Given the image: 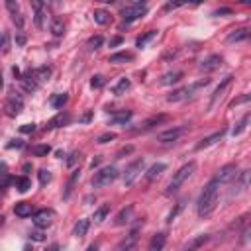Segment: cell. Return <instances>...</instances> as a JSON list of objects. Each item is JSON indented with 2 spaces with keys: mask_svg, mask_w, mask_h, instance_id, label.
Wrapping results in <instances>:
<instances>
[{
  "mask_svg": "<svg viewBox=\"0 0 251 251\" xmlns=\"http://www.w3.org/2000/svg\"><path fill=\"white\" fill-rule=\"evenodd\" d=\"M20 131H22V133H33V131H35V124H24V126L20 127Z\"/></svg>",
  "mask_w": 251,
  "mask_h": 251,
  "instance_id": "7dc6e473",
  "label": "cell"
},
{
  "mask_svg": "<svg viewBox=\"0 0 251 251\" xmlns=\"http://www.w3.org/2000/svg\"><path fill=\"white\" fill-rule=\"evenodd\" d=\"M29 76H31L37 84H41V82H45V80L51 76V69H49V67H39V69H35V71H29Z\"/></svg>",
  "mask_w": 251,
  "mask_h": 251,
  "instance_id": "44dd1931",
  "label": "cell"
},
{
  "mask_svg": "<svg viewBox=\"0 0 251 251\" xmlns=\"http://www.w3.org/2000/svg\"><path fill=\"white\" fill-rule=\"evenodd\" d=\"M76 178H78V171H75V173H73V176H71V180H69V186H67V192H65V198L71 194V190H73V186H75Z\"/></svg>",
  "mask_w": 251,
  "mask_h": 251,
  "instance_id": "f6af8a7d",
  "label": "cell"
},
{
  "mask_svg": "<svg viewBox=\"0 0 251 251\" xmlns=\"http://www.w3.org/2000/svg\"><path fill=\"white\" fill-rule=\"evenodd\" d=\"M222 63H224V59H222L220 55H210V57H206V59L200 63V69H202V71H206V73H210V71L220 69V67H222Z\"/></svg>",
  "mask_w": 251,
  "mask_h": 251,
  "instance_id": "2e32d148",
  "label": "cell"
},
{
  "mask_svg": "<svg viewBox=\"0 0 251 251\" xmlns=\"http://www.w3.org/2000/svg\"><path fill=\"white\" fill-rule=\"evenodd\" d=\"M247 124H251V114H245V116H243V118L237 122V126L231 129V135H241V133L245 131Z\"/></svg>",
  "mask_w": 251,
  "mask_h": 251,
  "instance_id": "4dcf8cb0",
  "label": "cell"
},
{
  "mask_svg": "<svg viewBox=\"0 0 251 251\" xmlns=\"http://www.w3.org/2000/svg\"><path fill=\"white\" fill-rule=\"evenodd\" d=\"M237 167L235 165H226V167H222L220 171H218V175H216V178L220 180V184L222 182H227V180H233L237 175Z\"/></svg>",
  "mask_w": 251,
  "mask_h": 251,
  "instance_id": "e0dca14e",
  "label": "cell"
},
{
  "mask_svg": "<svg viewBox=\"0 0 251 251\" xmlns=\"http://www.w3.org/2000/svg\"><path fill=\"white\" fill-rule=\"evenodd\" d=\"M194 169H196V163L194 161H188L186 165H182L175 175H173V178H171V182L167 184V190H165V194H175L182 184H184V180L194 173Z\"/></svg>",
  "mask_w": 251,
  "mask_h": 251,
  "instance_id": "7a4b0ae2",
  "label": "cell"
},
{
  "mask_svg": "<svg viewBox=\"0 0 251 251\" xmlns=\"http://www.w3.org/2000/svg\"><path fill=\"white\" fill-rule=\"evenodd\" d=\"M118 169L116 167H102L100 171H96L94 173V176H92V186L94 188H104V186H108V184H112L116 178H118Z\"/></svg>",
  "mask_w": 251,
  "mask_h": 251,
  "instance_id": "277c9868",
  "label": "cell"
},
{
  "mask_svg": "<svg viewBox=\"0 0 251 251\" xmlns=\"http://www.w3.org/2000/svg\"><path fill=\"white\" fill-rule=\"evenodd\" d=\"M165 243H167V233H165V231H159V233L153 235V239H151L147 251H163Z\"/></svg>",
  "mask_w": 251,
  "mask_h": 251,
  "instance_id": "ffe728a7",
  "label": "cell"
},
{
  "mask_svg": "<svg viewBox=\"0 0 251 251\" xmlns=\"http://www.w3.org/2000/svg\"><path fill=\"white\" fill-rule=\"evenodd\" d=\"M29 237H31L33 241H43V239H45V235H43L41 231H31V235H29Z\"/></svg>",
  "mask_w": 251,
  "mask_h": 251,
  "instance_id": "c3c4849f",
  "label": "cell"
},
{
  "mask_svg": "<svg viewBox=\"0 0 251 251\" xmlns=\"http://www.w3.org/2000/svg\"><path fill=\"white\" fill-rule=\"evenodd\" d=\"M49 180H51V173L47 169H41L39 171V182H41V186H45Z\"/></svg>",
  "mask_w": 251,
  "mask_h": 251,
  "instance_id": "b9f144b4",
  "label": "cell"
},
{
  "mask_svg": "<svg viewBox=\"0 0 251 251\" xmlns=\"http://www.w3.org/2000/svg\"><path fill=\"white\" fill-rule=\"evenodd\" d=\"M102 43H104L102 35H94V37H90V39H88L86 47H88V51H96V49H100V45H102Z\"/></svg>",
  "mask_w": 251,
  "mask_h": 251,
  "instance_id": "d590c367",
  "label": "cell"
},
{
  "mask_svg": "<svg viewBox=\"0 0 251 251\" xmlns=\"http://www.w3.org/2000/svg\"><path fill=\"white\" fill-rule=\"evenodd\" d=\"M88 227H90V220L82 218V220H78V222L75 224V227H73V235H76V237H84L86 231H88Z\"/></svg>",
  "mask_w": 251,
  "mask_h": 251,
  "instance_id": "cb8c5ba5",
  "label": "cell"
},
{
  "mask_svg": "<svg viewBox=\"0 0 251 251\" xmlns=\"http://www.w3.org/2000/svg\"><path fill=\"white\" fill-rule=\"evenodd\" d=\"M251 35V27H239V29H233L229 35H227V43H233V41H243Z\"/></svg>",
  "mask_w": 251,
  "mask_h": 251,
  "instance_id": "7402d4cb",
  "label": "cell"
},
{
  "mask_svg": "<svg viewBox=\"0 0 251 251\" xmlns=\"http://www.w3.org/2000/svg\"><path fill=\"white\" fill-rule=\"evenodd\" d=\"M45 251H59V245H57V243H53V245H49Z\"/></svg>",
  "mask_w": 251,
  "mask_h": 251,
  "instance_id": "f5cc1de1",
  "label": "cell"
},
{
  "mask_svg": "<svg viewBox=\"0 0 251 251\" xmlns=\"http://www.w3.org/2000/svg\"><path fill=\"white\" fill-rule=\"evenodd\" d=\"M14 184H16V188H18L20 192H25V190L31 188V180H29L27 176H18V178L14 180Z\"/></svg>",
  "mask_w": 251,
  "mask_h": 251,
  "instance_id": "e575fe53",
  "label": "cell"
},
{
  "mask_svg": "<svg viewBox=\"0 0 251 251\" xmlns=\"http://www.w3.org/2000/svg\"><path fill=\"white\" fill-rule=\"evenodd\" d=\"M184 131H186V126H180V127H173V129L161 131V133L157 135V141H159V143H173V141H176Z\"/></svg>",
  "mask_w": 251,
  "mask_h": 251,
  "instance_id": "7c38bea8",
  "label": "cell"
},
{
  "mask_svg": "<svg viewBox=\"0 0 251 251\" xmlns=\"http://www.w3.org/2000/svg\"><path fill=\"white\" fill-rule=\"evenodd\" d=\"M92 18H94V22H96L98 25H108V24L112 22V16H110L106 10H94Z\"/></svg>",
  "mask_w": 251,
  "mask_h": 251,
  "instance_id": "484cf974",
  "label": "cell"
},
{
  "mask_svg": "<svg viewBox=\"0 0 251 251\" xmlns=\"http://www.w3.org/2000/svg\"><path fill=\"white\" fill-rule=\"evenodd\" d=\"M110 214V204H102L98 210H94V216H92V220L96 222V224H102L104 220H106V216Z\"/></svg>",
  "mask_w": 251,
  "mask_h": 251,
  "instance_id": "f546056e",
  "label": "cell"
},
{
  "mask_svg": "<svg viewBox=\"0 0 251 251\" xmlns=\"http://www.w3.org/2000/svg\"><path fill=\"white\" fill-rule=\"evenodd\" d=\"M129 118H131V112L127 110V112H120V114H114V116L110 118V122H112V124H116V126H124L126 122H129Z\"/></svg>",
  "mask_w": 251,
  "mask_h": 251,
  "instance_id": "d6a6232c",
  "label": "cell"
},
{
  "mask_svg": "<svg viewBox=\"0 0 251 251\" xmlns=\"http://www.w3.org/2000/svg\"><path fill=\"white\" fill-rule=\"evenodd\" d=\"M180 78H182V73H180V71H171V73H165V75L161 76V84H163V86L175 84V82H178Z\"/></svg>",
  "mask_w": 251,
  "mask_h": 251,
  "instance_id": "d4e9b609",
  "label": "cell"
},
{
  "mask_svg": "<svg viewBox=\"0 0 251 251\" xmlns=\"http://www.w3.org/2000/svg\"><path fill=\"white\" fill-rule=\"evenodd\" d=\"M49 151H51L49 145H35V147H31V153H33L35 157H45Z\"/></svg>",
  "mask_w": 251,
  "mask_h": 251,
  "instance_id": "f35d334b",
  "label": "cell"
},
{
  "mask_svg": "<svg viewBox=\"0 0 251 251\" xmlns=\"http://www.w3.org/2000/svg\"><path fill=\"white\" fill-rule=\"evenodd\" d=\"M76 161H80V153H78V151H73V153L69 155V159H67V165H69V167H73Z\"/></svg>",
  "mask_w": 251,
  "mask_h": 251,
  "instance_id": "bcb514c9",
  "label": "cell"
},
{
  "mask_svg": "<svg viewBox=\"0 0 251 251\" xmlns=\"http://www.w3.org/2000/svg\"><path fill=\"white\" fill-rule=\"evenodd\" d=\"M86 251H98V247H96V245H90V247H88Z\"/></svg>",
  "mask_w": 251,
  "mask_h": 251,
  "instance_id": "9f6ffc18",
  "label": "cell"
},
{
  "mask_svg": "<svg viewBox=\"0 0 251 251\" xmlns=\"http://www.w3.org/2000/svg\"><path fill=\"white\" fill-rule=\"evenodd\" d=\"M16 43H18V45H24V43H25V35H24V33H18Z\"/></svg>",
  "mask_w": 251,
  "mask_h": 251,
  "instance_id": "681fc988",
  "label": "cell"
},
{
  "mask_svg": "<svg viewBox=\"0 0 251 251\" xmlns=\"http://www.w3.org/2000/svg\"><path fill=\"white\" fill-rule=\"evenodd\" d=\"M224 129L222 131H216V133H212V135H208V137H204V139H200L198 143H196V151H200V149H206V147H210V145H214V143H218L222 137H224Z\"/></svg>",
  "mask_w": 251,
  "mask_h": 251,
  "instance_id": "ac0fdd59",
  "label": "cell"
},
{
  "mask_svg": "<svg viewBox=\"0 0 251 251\" xmlns=\"http://www.w3.org/2000/svg\"><path fill=\"white\" fill-rule=\"evenodd\" d=\"M165 169H167V165H165V163H155V165H151V167L147 169L145 178H147V180H153V178H157Z\"/></svg>",
  "mask_w": 251,
  "mask_h": 251,
  "instance_id": "83f0119b",
  "label": "cell"
},
{
  "mask_svg": "<svg viewBox=\"0 0 251 251\" xmlns=\"http://www.w3.org/2000/svg\"><path fill=\"white\" fill-rule=\"evenodd\" d=\"M53 210H47V208H43V210H39V212H35L33 214V226L35 227H39V229H43V227H49L51 226V222H53Z\"/></svg>",
  "mask_w": 251,
  "mask_h": 251,
  "instance_id": "8fae6325",
  "label": "cell"
},
{
  "mask_svg": "<svg viewBox=\"0 0 251 251\" xmlns=\"http://www.w3.org/2000/svg\"><path fill=\"white\" fill-rule=\"evenodd\" d=\"M131 149H133V147H126V149H122V151H120V153H118V155H120V157H122V155H126V153H129V151H131Z\"/></svg>",
  "mask_w": 251,
  "mask_h": 251,
  "instance_id": "11a10c76",
  "label": "cell"
},
{
  "mask_svg": "<svg viewBox=\"0 0 251 251\" xmlns=\"http://www.w3.org/2000/svg\"><path fill=\"white\" fill-rule=\"evenodd\" d=\"M129 86H131L129 78H126V76H124V78H120V80H118V84H116L112 90H114V94H116V96H122V94H126V92L129 90Z\"/></svg>",
  "mask_w": 251,
  "mask_h": 251,
  "instance_id": "f1b7e54d",
  "label": "cell"
},
{
  "mask_svg": "<svg viewBox=\"0 0 251 251\" xmlns=\"http://www.w3.org/2000/svg\"><path fill=\"white\" fill-rule=\"evenodd\" d=\"M69 122V116L67 114H57L51 122H49V127H59V126H63V124H67Z\"/></svg>",
  "mask_w": 251,
  "mask_h": 251,
  "instance_id": "74e56055",
  "label": "cell"
},
{
  "mask_svg": "<svg viewBox=\"0 0 251 251\" xmlns=\"http://www.w3.org/2000/svg\"><path fill=\"white\" fill-rule=\"evenodd\" d=\"M24 108V98L20 94H10L4 102V112L8 118H16Z\"/></svg>",
  "mask_w": 251,
  "mask_h": 251,
  "instance_id": "9c48e42d",
  "label": "cell"
},
{
  "mask_svg": "<svg viewBox=\"0 0 251 251\" xmlns=\"http://www.w3.org/2000/svg\"><path fill=\"white\" fill-rule=\"evenodd\" d=\"M112 139H116V133H112V131H106V133H102V135H98V139H96V143H108V141H112Z\"/></svg>",
  "mask_w": 251,
  "mask_h": 251,
  "instance_id": "60d3db41",
  "label": "cell"
},
{
  "mask_svg": "<svg viewBox=\"0 0 251 251\" xmlns=\"http://www.w3.org/2000/svg\"><path fill=\"white\" fill-rule=\"evenodd\" d=\"M6 10L10 12V18H12V22L16 24V27L22 31V29H24V16H22V12H20V6H18V2H12V0H8V2H6Z\"/></svg>",
  "mask_w": 251,
  "mask_h": 251,
  "instance_id": "4fadbf2b",
  "label": "cell"
},
{
  "mask_svg": "<svg viewBox=\"0 0 251 251\" xmlns=\"http://www.w3.org/2000/svg\"><path fill=\"white\" fill-rule=\"evenodd\" d=\"M208 241H210V235H208V233H198V235H194L190 241L184 243L182 251H196V249H200L202 245H206Z\"/></svg>",
  "mask_w": 251,
  "mask_h": 251,
  "instance_id": "5bb4252c",
  "label": "cell"
},
{
  "mask_svg": "<svg viewBox=\"0 0 251 251\" xmlns=\"http://www.w3.org/2000/svg\"><path fill=\"white\" fill-rule=\"evenodd\" d=\"M31 8L35 10V16H33L35 27H37V29H43V18H45V4H43V2H39V0H33V2H31Z\"/></svg>",
  "mask_w": 251,
  "mask_h": 251,
  "instance_id": "9a60e30c",
  "label": "cell"
},
{
  "mask_svg": "<svg viewBox=\"0 0 251 251\" xmlns=\"http://www.w3.org/2000/svg\"><path fill=\"white\" fill-rule=\"evenodd\" d=\"M10 51V33L4 31L2 33V53H8Z\"/></svg>",
  "mask_w": 251,
  "mask_h": 251,
  "instance_id": "ee69618b",
  "label": "cell"
},
{
  "mask_svg": "<svg viewBox=\"0 0 251 251\" xmlns=\"http://www.w3.org/2000/svg\"><path fill=\"white\" fill-rule=\"evenodd\" d=\"M208 84H210V78H202V80H198V82H192V84H188V86H182V88L173 90V92L167 96V100H169V102H180V100H186V98L194 96L200 88H204V86H208Z\"/></svg>",
  "mask_w": 251,
  "mask_h": 251,
  "instance_id": "3957f363",
  "label": "cell"
},
{
  "mask_svg": "<svg viewBox=\"0 0 251 251\" xmlns=\"http://www.w3.org/2000/svg\"><path fill=\"white\" fill-rule=\"evenodd\" d=\"M249 186H251V171H249V169H245V171L237 173V176L233 178V188L229 190V196H227V198L239 196V194H241V192H245Z\"/></svg>",
  "mask_w": 251,
  "mask_h": 251,
  "instance_id": "52a82bcc",
  "label": "cell"
},
{
  "mask_svg": "<svg viewBox=\"0 0 251 251\" xmlns=\"http://www.w3.org/2000/svg\"><path fill=\"white\" fill-rule=\"evenodd\" d=\"M118 43H122V37H114V39L110 41V45H118Z\"/></svg>",
  "mask_w": 251,
  "mask_h": 251,
  "instance_id": "db71d44e",
  "label": "cell"
},
{
  "mask_svg": "<svg viewBox=\"0 0 251 251\" xmlns=\"http://www.w3.org/2000/svg\"><path fill=\"white\" fill-rule=\"evenodd\" d=\"M145 171V161L143 159H135L133 163H129L127 167H126V171H124V184L126 186H131L137 178H139V175Z\"/></svg>",
  "mask_w": 251,
  "mask_h": 251,
  "instance_id": "8992f818",
  "label": "cell"
},
{
  "mask_svg": "<svg viewBox=\"0 0 251 251\" xmlns=\"http://www.w3.org/2000/svg\"><path fill=\"white\" fill-rule=\"evenodd\" d=\"M131 216H133V206L127 204L126 208H122V210L116 214V218H114V226H124V224H127V222L131 220Z\"/></svg>",
  "mask_w": 251,
  "mask_h": 251,
  "instance_id": "d6986e66",
  "label": "cell"
},
{
  "mask_svg": "<svg viewBox=\"0 0 251 251\" xmlns=\"http://www.w3.org/2000/svg\"><path fill=\"white\" fill-rule=\"evenodd\" d=\"M8 147H24V143L20 139H12V143H8Z\"/></svg>",
  "mask_w": 251,
  "mask_h": 251,
  "instance_id": "f907efd6",
  "label": "cell"
},
{
  "mask_svg": "<svg viewBox=\"0 0 251 251\" xmlns=\"http://www.w3.org/2000/svg\"><path fill=\"white\" fill-rule=\"evenodd\" d=\"M25 251H33V249H29V247H25Z\"/></svg>",
  "mask_w": 251,
  "mask_h": 251,
  "instance_id": "6f0895ef",
  "label": "cell"
},
{
  "mask_svg": "<svg viewBox=\"0 0 251 251\" xmlns=\"http://www.w3.org/2000/svg\"><path fill=\"white\" fill-rule=\"evenodd\" d=\"M90 118H92V114H90V112H86V114H84V116L80 118V122H88Z\"/></svg>",
  "mask_w": 251,
  "mask_h": 251,
  "instance_id": "816d5d0a",
  "label": "cell"
},
{
  "mask_svg": "<svg viewBox=\"0 0 251 251\" xmlns=\"http://www.w3.org/2000/svg\"><path fill=\"white\" fill-rule=\"evenodd\" d=\"M104 82H106V78H104L102 75H96V76H92L90 86H92V88H102V86H104Z\"/></svg>",
  "mask_w": 251,
  "mask_h": 251,
  "instance_id": "ab89813d",
  "label": "cell"
},
{
  "mask_svg": "<svg viewBox=\"0 0 251 251\" xmlns=\"http://www.w3.org/2000/svg\"><path fill=\"white\" fill-rule=\"evenodd\" d=\"M49 31H51L55 37H61V35L65 33V24H63V20H61V18H53V20H51V25H49Z\"/></svg>",
  "mask_w": 251,
  "mask_h": 251,
  "instance_id": "4316f807",
  "label": "cell"
},
{
  "mask_svg": "<svg viewBox=\"0 0 251 251\" xmlns=\"http://www.w3.org/2000/svg\"><path fill=\"white\" fill-rule=\"evenodd\" d=\"M251 100V92L249 94H243V96H237V98H233L231 102H229V106H239V104H243V102H249Z\"/></svg>",
  "mask_w": 251,
  "mask_h": 251,
  "instance_id": "7bdbcfd3",
  "label": "cell"
},
{
  "mask_svg": "<svg viewBox=\"0 0 251 251\" xmlns=\"http://www.w3.org/2000/svg\"><path fill=\"white\" fill-rule=\"evenodd\" d=\"M14 214L20 216V218H27V216L33 214V204H29V202H18L14 206Z\"/></svg>",
  "mask_w": 251,
  "mask_h": 251,
  "instance_id": "603a6c76",
  "label": "cell"
},
{
  "mask_svg": "<svg viewBox=\"0 0 251 251\" xmlns=\"http://www.w3.org/2000/svg\"><path fill=\"white\" fill-rule=\"evenodd\" d=\"M218 192H220V180L214 176L206 186L204 190L200 192V198L196 202V212L200 218H206L214 212L216 204H218Z\"/></svg>",
  "mask_w": 251,
  "mask_h": 251,
  "instance_id": "6da1fadb",
  "label": "cell"
},
{
  "mask_svg": "<svg viewBox=\"0 0 251 251\" xmlns=\"http://www.w3.org/2000/svg\"><path fill=\"white\" fill-rule=\"evenodd\" d=\"M231 84H233V75H227V76H224L222 80H220V84H218V88L214 90V94H212V98H210V104H208V110H212L224 96H226V92L231 88Z\"/></svg>",
  "mask_w": 251,
  "mask_h": 251,
  "instance_id": "ba28073f",
  "label": "cell"
},
{
  "mask_svg": "<svg viewBox=\"0 0 251 251\" xmlns=\"http://www.w3.org/2000/svg\"><path fill=\"white\" fill-rule=\"evenodd\" d=\"M157 37V29H151V31H147L145 35H141V37H137V41H135V45L141 49V47H145L151 39H155Z\"/></svg>",
  "mask_w": 251,
  "mask_h": 251,
  "instance_id": "836d02e7",
  "label": "cell"
},
{
  "mask_svg": "<svg viewBox=\"0 0 251 251\" xmlns=\"http://www.w3.org/2000/svg\"><path fill=\"white\" fill-rule=\"evenodd\" d=\"M133 59V53H129V51H120V53H114V55H110V63H126V61H131Z\"/></svg>",
  "mask_w": 251,
  "mask_h": 251,
  "instance_id": "1f68e13d",
  "label": "cell"
},
{
  "mask_svg": "<svg viewBox=\"0 0 251 251\" xmlns=\"http://www.w3.org/2000/svg\"><path fill=\"white\" fill-rule=\"evenodd\" d=\"M147 14V4L145 2H133L129 6H126L122 10V18H124V24H131L139 18H143Z\"/></svg>",
  "mask_w": 251,
  "mask_h": 251,
  "instance_id": "5b68a950",
  "label": "cell"
},
{
  "mask_svg": "<svg viewBox=\"0 0 251 251\" xmlns=\"http://www.w3.org/2000/svg\"><path fill=\"white\" fill-rule=\"evenodd\" d=\"M139 229H141V224H137V226L122 239V243L118 245V251H135L137 241H139Z\"/></svg>",
  "mask_w": 251,
  "mask_h": 251,
  "instance_id": "30bf717a",
  "label": "cell"
},
{
  "mask_svg": "<svg viewBox=\"0 0 251 251\" xmlns=\"http://www.w3.org/2000/svg\"><path fill=\"white\" fill-rule=\"evenodd\" d=\"M67 100H69V96L63 92V94H57V96H53L51 98V106L53 108H63L65 104H67Z\"/></svg>",
  "mask_w": 251,
  "mask_h": 251,
  "instance_id": "8d00e7d4",
  "label": "cell"
}]
</instances>
